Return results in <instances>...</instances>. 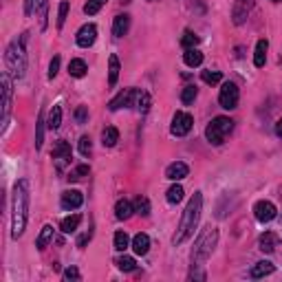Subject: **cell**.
I'll use <instances>...</instances> for the list:
<instances>
[{"label": "cell", "mask_w": 282, "mask_h": 282, "mask_svg": "<svg viewBox=\"0 0 282 282\" xmlns=\"http://www.w3.org/2000/svg\"><path fill=\"white\" fill-rule=\"evenodd\" d=\"M104 5H106V0H89V3L84 5V13H86V16H95Z\"/></svg>", "instance_id": "obj_40"}, {"label": "cell", "mask_w": 282, "mask_h": 282, "mask_svg": "<svg viewBox=\"0 0 282 282\" xmlns=\"http://www.w3.org/2000/svg\"><path fill=\"white\" fill-rule=\"evenodd\" d=\"M95 40H97V26L95 24H84V26H79V31H77V36H75V42L77 46H82V49H89V46L95 44Z\"/></svg>", "instance_id": "obj_13"}, {"label": "cell", "mask_w": 282, "mask_h": 282, "mask_svg": "<svg viewBox=\"0 0 282 282\" xmlns=\"http://www.w3.org/2000/svg\"><path fill=\"white\" fill-rule=\"evenodd\" d=\"M253 9V0H234L232 5V22L240 26L247 22V18H249V13Z\"/></svg>", "instance_id": "obj_10"}, {"label": "cell", "mask_w": 282, "mask_h": 282, "mask_svg": "<svg viewBox=\"0 0 282 282\" xmlns=\"http://www.w3.org/2000/svg\"><path fill=\"white\" fill-rule=\"evenodd\" d=\"M24 44H26V33H22L20 38L11 40L9 46L5 51V64H7V71L11 73V77H24V71H26V51H24Z\"/></svg>", "instance_id": "obj_3"}, {"label": "cell", "mask_w": 282, "mask_h": 282, "mask_svg": "<svg viewBox=\"0 0 282 282\" xmlns=\"http://www.w3.org/2000/svg\"><path fill=\"white\" fill-rule=\"evenodd\" d=\"M267 49H269V42H267V40H258L256 53H253V64H256L258 69H263L267 62Z\"/></svg>", "instance_id": "obj_22"}, {"label": "cell", "mask_w": 282, "mask_h": 282, "mask_svg": "<svg viewBox=\"0 0 282 282\" xmlns=\"http://www.w3.org/2000/svg\"><path fill=\"white\" fill-rule=\"evenodd\" d=\"M119 71H122V66H119V58H117V55H110V58H108V84H110V86L117 84Z\"/></svg>", "instance_id": "obj_27"}, {"label": "cell", "mask_w": 282, "mask_h": 282, "mask_svg": "<svg viewBox=\"0 0 282 282\" xmlns=\"http://www.w3.org/2000/svg\"><path fill=\"white\" fill-rule=\"evenodd\" d=\"M51 240H53V227L51 225H44L42 232H40V236L36 238V247L42 251V249H46V245H49Z\"/></svg>", "instance_id": "obj_28"}, {"label": "cell", "mask_w": 282, "mask_h": 282, "mask_svg": "<svg viewBox=\"0 0 282 282\" xmlns=\"http://www.w3.org/2000/svg\"><path fill=\"white\" fill-rule=\"evenodd\" d=\"M273 271H276V267H273V263H269V260H260V263H256V265L251 267V271H249V278L258 280V278L271 276Z\"/></svg>", "instance_id": "obj_18"}, {"label": "cell", "mask_w": 282, "mask_h": 282, "mask_svg": "<svg viewBox=\"0 0 282 282\" xmlns=\"http://www.w3.org/2000/svg\"><path fill=\"white\" fill-rule=\"evenodd\" d=\"M278 245H280V238L273 232H265L263 236L258 238V249L263 251V253H273Z\"/></svg>", "instance_id": "obj_16"}, {"label": "cell", "mask_w": 282, "mask_h": 282, "mask_svg": "<svg viewBox=\"0 0 282 282\" xmlns=\"http://www.w3.org/2000/svg\"><path fill=\"white\" fill-rule=\"evenodd\" d=\"M128 29H130V16L128 13H119V16H115V20H112V36L124 38L126 33H128Z\"/></svg>", "instance_id": "obj_17"}, {"label": "cell", "mask_w": 282, "mask_h": 282, "mask_svg": "<svg viewBox=\"0 0 282 282\" xmlns=\"http://www.w3.org/2000/svg\"><path fill=\"white\" fill-rule=\"evenodd\" d=\"M29 181L20 179L13 185L11 194V238H20L26 230V220H29Z\"/></svg>", "instance_id": "obj_1"}, {"label": "cell", "mask_w": 282, "mask_h": 282, "mask_svg": "<svg viewBox=\"0 0 282 282\" xmlns=\"http://www.w3.org/2000/svg\"><path fill=\"white\" fill-rule=\"evenodd\" d=\"M58 71H60V55H55V58L51 60V64H49V79L55 77Z\"/></svg>", "instance_id": "obj_46"}, {"label": "cell", "mask_w": 282, "mask_h": 282, "mask_svg": "<svg viewBox=\"0 0 282 282\" xmlns=\"http://www.w3.org/2000/svg\"><path fill=\"white\" fill-rule=\"evenodd\" d=\"M201 210H203V194L194 192L192 199L187 201L183 214H181V223L177 227V234L172 236V245H183L185 240L192 236L201 220Z\"/></svg>", "instance_id": "obj_2"}, {"label": "cell", "mask_w": 282, "mask_h": 282, "mask_svg": "<svg viewBox=\"0 0 282 282\" xmlns=\"http://www.w3.org/2000/svg\"><path fill=\"white\" fill-rule=\"evenodd\" d=\"M115 265H117L119 271H126V273H130V271L137 269V263H135V258H132V256H119L115 260Z\"/></svg>", "instance_id": "obj_32"}, {"label": "cell", "mask_w": 282, "mask_h": 282, "mask_svg": "<svg viewBox=\"0 0 282 282\" xmlns=\"http://www.w3.org/2000/svg\"><path fill=\"white\" fill-rule=\"evenodd\" d=\"M40 3H42V0H24V16H33Z\"/></svg>", "instance_id": "obj_44"}, {"label": "cell", "mask_w": 282, "mask_h": 282, "mask_svg": "<svg viewBox=\"0 0 282 282\" xmlns=\"http://www.w3.org/2000/svg\"><path fill=\"white\" fill-rule=\"evenodd\" d=\"M132 214H135V205H132L128 199H119L117 205H115V216L119 220H128Z\"/></svg>", "instance_id": "obj_20"}, {"label": "cell", "mask_w": 282, "mask_h": 282, "mask_svg": "<svg viewBox=\"0 0 282 282\" xmlns=\"http://www.w3.org/2000/svg\"><path fill=\"white\" fill-rule=\"evenodd\" d=\"M187 174H190V167L183 161H174V163L165 167V179H170V181H183Z\"/></svg>", "instance_id": "obj_15"}, {"label": "cell", "mask_w": 282, "mask_h": 282, "mask_svg": "<svg viewBox=\"0 0 282 282\" xmlns=\"http://www.w3.org/2000/svg\"><path fill=\"white\" fill-rule=\"evenodd\" d=\"M119 141V130L115 128V126H108V128H104L102 132V144L104 148H112Z\"/></svg>", "instance_id": "obj_29"}, {"label": "cell", "mask_w": 282, "mask_h": 282, "mask_svg": "<svg viewBox=\"0 0 282 282\" xmlns=\"http://www.w3.org/2000/svg\"><path fill=\"white\" fill-rule=\"evenodd\" d=\"M42 141H44V110H40L38 124H36V150L42 148Z\"/></svg>", "instance_id": "obj_36"}, {"label": "cell", "mask_w": 282, "mask_h": 282, "mask_svg": "<svg viewBox=\"0 0 282 282\" xmlns=\"http://www.w3.org/2000/svg\"><path fill=\"white\" fill-rule=\"evenodd\" d=\"M132 205H135V212L141 214V216H148V214H150V201H148L146 196H137Z\"/></svg>", "instance_id": "obj_37"}, {"label": "cell", "mask_w": 282, "mask_h": 282, "mask_svg": "<svg viewBox=\"0 0 282 282\" xmlns=\"http://www.w3.org/2000/svg\"><path fill=\"white\" fill-rule=\"evenodd\" d=\"M183 187L181 185H172L170 190L165 192V199H167V203L170 205H177V203H181V201H183Z\"/></svg>", "instance_id": "obj_35"}, {"label": "cell", "mask_w": 282, "mask_h": 282, "mask_svg": "<svg viewBox=\"0 0 282 282\" xmlns=\"http://www.w3.org/2000/svg\"><path fill=\"white\" fill-rule=\"evenodd\" d=\"M91 238H93V232H86V234H82V236L77 238V247H79V249H84V247H86V243H91Z\"/></svg>", "instance_id": "obj_47"}, {"label": "cell", "mask_w": 282, "mask_h": 282, "mask_svg": "<svg viewBox=\"0 0 282 282\" xmlns=\"http://www.w3.org/2000/svg\"><path fill=\"white\" fill-rule=\"evenodd\" d=\"M150 104H152L150 95H148L146 91H137V97H135V108L141 112V115H146V112L150 110Z\"/></svg>", "instance_id": "obj_26"}, {"label": "cell", "mask_w": 282, "mask_h": 282, "mask_svg": "<svg viewBox=\"0 0 282 282\" xmlns=\"http://www.w3.org/2000/svg\"><path fill=\"white\" fill-rule=\"evenodd\" d=\"M276 135H278V137H282V119L276 124Z\"/></svg>", "instance_id": "obj_48"}, {"label": "cell", "mask_w": 282, "mask_h": 282, "mask_svg": "<svg viewBox=\"0 0 282 282\" xmlns=\"http://www.w3.org/2000/svg\"><path fill=\"white\" fill-rule=\"evenodd\" d=\"M132 251L137 253V256H146L148 251H150V238H148V234L139 232L135 238H132Z\"/></svg>", "instance_id": "obj_19"}, {"label": "cell", "mask_w": 282, "mask_h": 282, "mask_svg": "<svg viewBox=\"0 0 282 282\" xmlns=\"http://www.w3.org/2000/svg\"><path fill=\"white\" fill-rule=\"evenodd\" d=\"M253 216H256L260 223H271L273 218L278 216V207L271 203V201H258L253 205Z\"/></svg>", "instance_id": "obj_11"}, {"label": "cell", "mask_w": 282, "mask_h": 282, "mask_svg": "<svg viewBox=\"0 0 282 282\" xmlns=\"http://www.w3.org/2000/svg\"><path fill=\"white\" fill-rule=\"evenodd\" d=\"M196 44H199V36L190 29H185L183 36H181V46L183 49H196Z\"/></svg>", "instance_id": "obj_34"}, {"label": "cell", "mask_w": 282, "mask_h": 282, "mask_svg": "<svg viewBox=\"0 0 282 282\" xmlns=\"http://www.w3.org/2000/svg\"><path fill=\"white\" fill-rule=\"evenodd\" d=\"M53 163H55V170L58 172H64L66 165H71V159H73V150H71V144L64 139H60L55 146H53Z\"/></svg>", "instance_id": "obj_7"}, {"label": "cell", "mask_w": 282, "mask_h": 282, "mask_svg": "<svg viewBox=\"0 0 282 282\" xmlns=\"http://www.w3.org/2000/svg\"><path fill=\"white\" fill-rule=\"evenodd\" d=\"M89 174H91V167L86 165V163H79V165H75L69 172V177H66V179H69L71 183H77V181H84L86 177H89Z\"/></svg>", "instance_id": "obj_25"}, {"label": "cell", "mask_w": 282, "mask_h": 282, "mask_svg": "<svg viewBox=\"0 0 282 282\" xmlns=\"http://www.w3.org/2000/svg\"><path fill=\"white\" fill-rule=\"evenodd\" d=\"M135 97H137V89H124L117 97L110 99L108 110H119V108H128V106H135Z\"/></svg>", "instance_id": "obj_12"}, {"label": "cell", "mask_w": 282, "mask_h": 282, "mask_svg": "<svg viewBox=\"0 0 282 282\" xmlns=\"http://www.w3.org/2000/svg\"><path fill=\"white\" fill-rule=\"evenodd\" d=\"M271 3H282V0H271Z\"/></svg>", "instance_id": "obj_50"}, {"label": "cell", "mask_w": 282, "mask_h": 282, "mask_svg": "<svg viewBox=\"0 0 282 282\" xmlns=\"http://www.w3.org/2000/svg\"><path fill=\"white\" fill-rule=\"evenodd\" d=\"M119 3H122V5H128V3H132V0H119Z\"/></svg>", "instance_id": "obj_49"}, {"label": "cell", "mask_w": 282, "mask_h": 282, "mask_svg": "<svg viewBox=\"0 0 282 282\" xmlns=\"http://www.w3.org/2000/svg\"><path fill=\"white\" fill-rule=\"evenodd\" d=\"M82 203H84V194L77 190H66V192H62V199H60V205L69 212L82 207Z\"/></svg>", "instance_id": "obj_14"}, {"label": "cell", "mask_w": 282, "mask_h": 282, "mask_svg": "<svg viewBox=\"0 0 282 282\" xmlns=\"http://www.w3.org/2000/svg\"><path fill=\"white\" fill-rule=\"evenodd\" d=\"M60 124H62V106L60 104H55L51 108V112H49V130H58L60 128Z\"/></svg>", "instance_id": "obj_31"}, {"label": "cell", "mask_w": 282, "mask_h": 282, "mask_svg": "<svg viewBox=\"0 0 282 282\" xmlns=\"http://www.w3.org/2000/svg\"><path fill=\"white\" fill-rule=\"evenodd\" d=\"M86 71H89V66H86L84 60L75 58V60H71V62H69V75L71 77H84Z\"/></svg>", "instance_id": "obj_24"}, {"label": "cell", "mask_w": 282, "mask_h": 282, "mask_svg": "<svg viewBox=\"0 0 282 282\" xmlns=\"http://www.w3.org/2000/svg\"><path fill=\"white\" fill-rule=\"evenodd\" d=\"M66 16H69V3H60V9H58V29H62L64 22H66Z\"/></svg>", "instance_id": "obj_41"}, {"label": "cell", "mask_w": 282, "mask_h": 282, "mask_svg": "<svg viewBox=\"0 0 282 282\" xmlns=\"http://www.w3.org/2000/svg\"><path fill=\"white\" fill-rule=\"evenodd\" d=\"M201 77H203V82L205 84H218L220 82V79H223V73H220V71H203V73H201Z\"/></svg>", "instance_id": "obj_39"}, {"label": "cell", "mask_w": 282, "mask_h": 282, "mask_svg": "<svg viewBox=\"0 0 282 282\" xmlns=\"http://www.w3.org/2000/svg\"><path fill=\"white\" fill-rule=\"evenodd\" d=\"M218 243V230L216 227H205L203 234L196 238V243H194V249H192V271H196L201 269L205 263H207V258L212 256V251H214V247H216ZM190 271V273H192Z\"/></svg>", "instance_id": "obj_4"}, {"label": "cell", "mask_w": 282, "mask_h": 282, "mask_svg": "<svg viewBox=\"0 0 282 282\" xmlns=\"http://www.w3.org/2000/svg\"><path fill=\"white\" fill-rule=\"evenodd\" d=\"M79 223H82V214H73V216H66L60 220V230L64 234H73V232H77Z\"/></svg>", "instance_id": "obj_21"}, {"label": "cell", "mask_w": 282, "mask_h": 282, "mask_svg": "<svg viewBox=\"0 0 282 282\" xmlns=\"http://www.w3.org/2000/svg\"><path fill=\"white\" fill-rule=\"evenodd\" d=\"M36 18L40 20V29H46V24H49V0H42V3L38 5L36 9Z\"/></svg>", "instance_id": "obj_30"}, {"label": "cell", "mask_w": 282, "mask_h": 282, "mask_svg": "<svg viewBox=\"0 0 282 282\" xmlns=\"http://www.w3.org/2000/svg\"><path fill=\"white\" fill-rule=\"evenodd\" d=\"M238 99H240V91L234 82H225L220 86V93H218V104L223 106L225 110H234L238 106Z\"/></svg>", "instance_id": "obj_8"}, {"label": "cell", "mask_w": 282, "mask_h": 282, "mask_svg": "<svg viewBox=\"0 0 282 282\" xmlns=\"http://www.w3.org/2000/svg\"><path fill=\"white\" fill-rule=\"evenodd\" d=\"M199 95V89H196V84H187L183 91H181V102H183L185 106H190L194 104V99H196Z\"/></svg>", "instance_id": "obj_33"}, {"label": "cell", "mask_w": 282, "mask_h": 282, "mask_svg": "<svg viewBox=\"0 0 282 282\" xmlns=\"http://www.w3.org/2000/svg\"><path fill=\"white\" fill-rule=\"evenodd\" d=\"M194 126V119L190 112H183V110H177L172 117V126H170V132L174 137H185L187 132L192 130Z\"/></svg>", "instance_id": "obj_9"}, {"label": "cell", "mask_w": 282, "mask_h": 282, "mask_svg": "<svg viewBox=\"0 0 282 282\" xmlns=\"http://www.w3.org/2000/svg\"><path fill=\"white\" fill-rule=\"evenodd\" d=\"M232 130H234V122L230 117H214L205 128V137L212 146H220Z\"/></svg>", "instance_id": "obj_5"}, {"label": "cell", "mask_w": 282, "mask_h": 282, "mask_svg": "<svg viewBox=\"0 0 282 282\" xmlns=\"http://www.w3.org/2000/svg\"><path fill=\"white\" fill-rule=\"evenodd\" d=\"M183 62L190 66V69H194V66H201V64H203V53H201L199 49H185Z\"/></svg>", "instance_id": "obj_23"}, {"label": "cell", "mask_w": 282, "mask_h": 282, "mask_svg": "<svg viewBox=\"0 0 282 282\" xmlns=\"http://www.w3.org/2000/svg\"><path fill=\"white\" fill-rule=\"evenodd\" d=\"M128 247H130L128 234H126V232H117V234H115V249H117V251H126Z\"/></svg>", "instance_id": "obj_38"}, {"label": "cell", "mask_w": 282, "mask_h": 282, "mask_svg": "<svg viewBox=\"0 0 282 282\" xmlns=\"http://www.w3.org/2000/svg\"><path fill=\"white\" fill-rule=\"evenodd\" d=\"M64 280H82V273L77 271V267H69L64 269Z\"/></svg>", "instance_id": "obj_45"}, {"label": "cell", "mask_w": 282, "mask_h": 282, "mask_svg": "<svg viewBox=\"0 0 282 282\" xmlns=\"http://www.w3.org/2000/svg\"><path fill=\"white\" fill-rule=\"evenodd\" d=\"M0 84H3V132L7 130L11 115V99H13V82H11V73L5 71L0 75Z\"/></svg>", "instance_id": "obj_6"}, {"label": "cell", "mask_w": 282, "mask_h": 282, "mask_svg": "<svg viewBox=\"0 0 282 282\" xmlns=\"http://www.w3.org/2000/svg\"><path fill=\"white\" fill-rule=\"evenodd\" d=\"M75 122H77V124H86V122H89V108H86V106H77V110H75Z\"/></svg>", "instance_id": "obj_43"}, {"label": "cell", "mask_w": 282, "mask_h": 282, "mask_svg": "<svg viewBox=\"0 0 282 282\" xmlns=\"http://www.w3.org/2000/svg\"><path fill=\"white\" fill-rule=\"evenodd\" d=\"M91 150H93V141H91V137H89V135H84L82 139H79V152H82L84 157H89Z\"/></svg>", "instance_id": "obj_42"}]
</instances>
